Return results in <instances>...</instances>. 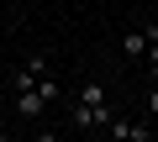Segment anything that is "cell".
<instances>
[{"label": "cell", "instance_id": "obj_2", "mask_svg": "<svg viewBox=\"0 0 158 142\" xmlns=\"http://www.w3.org/2000/svg\"><path fill=\"white\" fill-rule=\"evenodd\" d=\"M11 105H16V116H21V121H42L53 100H48L37 84H27V90H11Z\"/></svg>", "mask_w": 158, "mask_h": 142}, {"label": "cell", "instance_id": "obj_3", "mask_svg": "<svg viewBox=\"0 0 158 142\" xmlns=\"http://www.w3.org/2000/svg\"><path fill=\"white\" fill-rule=\"evenodd\" d=\"M106 132H111V137H127V142H153V137H158L153 121H116V116H111Z\"/></svg>", "mask_w": 158, "mask_h": 142}, {"label": "cell", "instance_id": "obj_6", "mask_svg": "<svg viewBox=\"0 0 158 142\" xmlns=\"http://www.w3.org/2000/svg\"><path fill=\"white\" fill-rule=\"evenodd\" d=\"M74 100H90V105H106V84H100V79L79 84V95H74Z\"/></svg>", "mask_w": 158, "mask_h": 142}, {"label": "cell", "instance_id": "obj_7", "mask_svg": "<svg viewBox=\"0 0 158 142\" xmlns=\"http://www.w3.org/2000/svg\"><path fill=\"white\" fill-rule=\"evenodd\" d=\"M37 90H42V95H48V100H53V105H58V100H63V84H58V79H53V74H42V79H37Z\"/></svg>", "mask_w": 158, "mask_h": 142}, {"label": "cell", "instance_id": "obj_4", "mask_svg": "<svg viewBox=\"0 0 158 142\" xmlns=\"http://www.w3.org/2000/svg\"><path fill=\"white\" fill-rule=\"evenodd\" d=\"M116 42H121V53H127V58H148V32H142V26H132V32H121Z\"/></svg>", "mask_w": 158, "mask_h": 142}, {"label": "cell", "instance_id": "obj_8", "mask_svg": "<svg viewBox=\"0 0 158 142\" xmlns=\"http://www.w3.org/2000/svg\"><path fill=\"white\" fill-rule=\"evenodd\" d=\"M148 116H153V121H158V84H153V90H148Z\"/></svg>", "mask_w": 158, "mask_h": 142}, {"label": "cell", "instance_id": "obj_10", "mask_svg": "<svg viewBox=\"0 0 158 142\" xmlns=\"http://www.w3.org/2000/svg\"><path fill=\"white\" fill-rule=\"evenodd\" d=\"M153 21H158V16H153Z\"/></svg>", "mask_w": 158, "mask_h": 142}, {"label": "cell", "instance_id": "obj_5", "mask_svg": "<svg viewBox=\"0 0 158 142\" xmlns=\"http://www.w3.org/2000/svg\"><path fill=\"white\" fill-rule=\"evenodd\" d=\"M21 68H27L32 79H42V74H53V58H48V53H32V58H27Z\"/></svg>", "mask_w": 158, "mask_h": 142}, {"label": "cell", "instance_id": "obj_9", "mask_svg": "<svg viewBox=\"0 0 158 142\" xmlns=\"http://www.w3.org/2000/svg\"><path fill=\"white\" fill-rule=\"evenodd\" d=\"M6 32H11V16H0V42H6Z\"/></svg>", "mask_w": 158, "mask_h": 142}, {"label": "cell", "instance_id": "obj_1", "mask_svg": "<svg viewBox=\"0 0 158 142\" xmlns=\"http://www.w3.org/2000/svg\"><path fill=\"white\" fill-rule=\"evenodd\" d=\"M111 116H116V111H111V100H106V105L69 100V121H74V126H85V132H95V126H111Z\"/></svg>", "mask_w": 158, "mask_h": 142}]
</instances>
